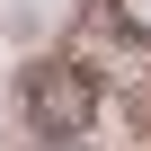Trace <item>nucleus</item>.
<instances>
[{
  "mask_svg": "<svg viewBox=\"0 0 151 151\" xmlns=\"http://www.w3.org/2000/svg\"><path fill=\"white\" fill-rule=\"evenodd\" d=\"M98 71L89 62H36L27 71V116H36V133L45 142H80L89 124H98Z\"/></svg>",
  "mask_w": 151,
  "mask_h": 151,
  "instance_id": "nucleus-1",
  "label": "nucleus"
},
{
  "mask_svg": "<svg viewBox=\"0 0 151 151\" xmlns=\"http://www.w3.org/2000/svg\"><path fill=\"white\" fill-rule=\"evenodd\" d=\"M107 18H116V36L151 45V0H107Z\"/></svg>",
  "mask_w": 151,
  "mask_h": 151,
  "instance_id": "nucleus-2",
  "label": "nucleus"
},
{
  "mask_svg": "<svg viewBox=\"0 0 151 151\" xmlns=\"http://www.w3.org/2000/svg\"><path fill=\"white\" fill-rule=\"evenodd\" d=\"M53 151H89V133H80V142H53Z\"/></svg>",
  "mask_w": 151,
  "mask_h": 151,
  "instance_id": "nucleus-3",
  "label": "nucleus"
}]
</instances>
